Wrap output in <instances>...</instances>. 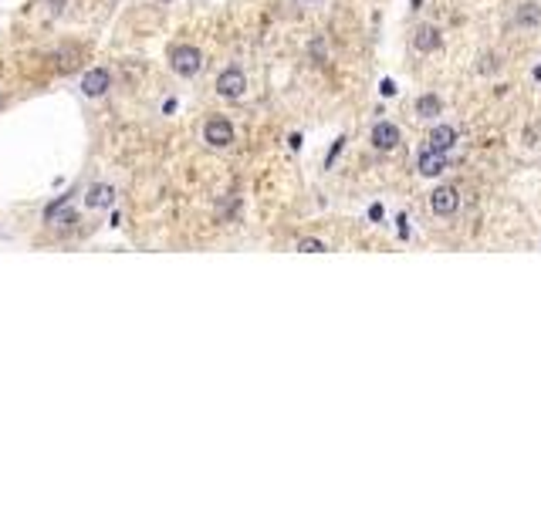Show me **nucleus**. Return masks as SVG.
<instances>
[{"instance_id": "7", "label": "nucleus", "mask_w": 541, "mask_h": 506, "mask_svg": "<svg viewBox=\"0 0 541 506\" xmlns=\"http://www.w3.org/2000/svg\"><path fill=\"white\" fill-rule=\"evenodd\" d=\"M454 146H457V128H454V125H437V128L430 132V149L450 152Z\"/></svg>"}, {"instance_id": "13", "label": "nucleus", "mask_w": 541, "mask_h": 506, "mask_svg": "<svg viewBox=\"0 0 541 506\" xmlns=\"http://www.w3.org/2000/svg\"><path fill=\"white\" fill-rule=\"evenodd\" d=\"M298 250L301 253H325V243L315 240V236H305V240H298Z\"/></svg>"}, {"instance_id": "10", "label": "nucleus", "mask_w": 541, "mask_h": 506, "mask_svg": "<svg viewBox=\"0 0 541 506\" xmlns=\"http://www.w3.org/2000/svg\"><path fill=\"white\" fill-rule=\"evenodd\" d=\"M514 24H518V27H535V24H541V7L538 3H521L518 14H514Z\"/></svg>"}, {"instance_id": "5", "label": "nucleus", "mask_w": 541, "mask_h": 506, "mask_svg": "<svg viewBox=\"0 0 541 506\" xmlns=\"http://www.w3.org/2000/svg\"><path fill=\"white\" fill-rule=\"evenodd\" d=\"M109 88H112V75H109L105 68H91V71L82 78V91L88 95V98H102Z\"/></svg>"}, {"instance_id": "1", "label": "nucleus", "mask_w": 541, "mask_h": 506, "mask_svg": "<svg viewBox=\"0 0 541 506\" xmlns=\"http://www.w3.org/2000/svg\"><path fill=\"white\" fill-rule=\"evenodd\" d=\"M200 68H203V54H200V47L183 44V47H176V51H173V71H176V75L193 78Z\"/></svg>"}, {"instance_id": "8", "label": "nucleus", "mask_w": 541, "mask_h": 506, "mask_svg": "<svg viewBox=\"0 0 541 506\" xmlns=\"http://www.w3.org/2000/svg\"><path fill=\"white\" fill-rule=\"evenodd\" d=\"M447 169V152H437V149H426L419 156V176H440Z\"/></svg>"}, {"instance_id": "14", "label": "nucleus", "mask_w": 541, "mask_h": 506, "mask_svg": "<svg viewBox=\"0 0 541 506\" xmlns=\"http://www.w3.org/2000/svg\"><path fill=\"white\" fill-rule=\"evenodd\" d=\"M382 95H386V98H389V95H396V81H393V78L382 81Z\"/></svg>"}, {"instance_id": "11", "label": "nucleus", "mask_w": 541, "mask_h": 506, "mask_svg": "<svg viewBox=\"0 0 541 506\" xmlns=\"http://www.w3.org/2000/svg\"><path fill=\"white\" fill-rule=\"evenodd\" d=\"M413 44H417L419 51H437V47H440V31L430 27V24H423L417 31V38H413Z\"/></svg>"}, {"instance_id": "16", "label": "nucleus", "mask_w": 541, "mask_h": 506, "mask_svg": "<svg viewBox=\"0 0 541 506\" xmlns=\"http://www.w3.org/2000/svg\"><path fill=\"white\" fill-rule=\"evenodd\" d=\"M419 3H423V0H413V7H419Z\"/></svg>"}, {"instance_id": "2", "label": "nucleus", "mask_w": 541, "mask_h": 506, "mask_svg": "<svg viewBox=\"0 0 541 506\" xmlns=\"http://www.w3.org/2000/svg\"><path fill=\"white\" fill-rule=\"evenodd\" d=\"M244 91H247V78H244L241 68H223V71L217 75V95H223V98H241Z\"/></svg>"}, {"instance_id": "12", "label": "nucleus", "mask_w": 541, "mask_h": 506, "mask_svg": "<svg viewBox=\"0 0 541 506\" xmlns=\"http://www.w3.org/2000/svg\"><path fill=\"white\" fill-rule=\"evenodd\" d=\"M440 112H443V102H440L437 95H419V102H417V115L433 118V115H440Z\"/></svg>"}, {"instance_id": "3", "label": "nucleus", "mask_w": 541, "mask_h": 506, "mask_svg": "<svg viewBox=\"0 0 541 506\" xmlns=\"http://www.w3.org/2000/svg\"><path fill=\"white\" fill-rule=\"evenodd\" d=\"M203 139H207V146H213V149H227L234 142V125L227 118H210L207 125H203Z\"/></svg>"}, {"instance_id": "6", "label": "nucleus", "mask_w": 541, "mask_h": 506, "mask_svg": "<svg viewBox=\"0 0 541 506\" xmlns=\"http://www.w3.org/2000/svg\"><path fill=\"white\" fill-rule=\"evenodd\" d=\"M373 146L375 149H382V152L396 149V146H399V128H396L393 122H379V125L373 128Z\"/></svg>"}, {"instance_id": "4", "label": "nucleus", "mask_w": 541, "mask_h": 506, "mask_svg": "<svg viewBox=\"0 0 541 506\" xmlns=\"http://www.w3.org/2000/svg\"><path fill=\"white\" fill-rule=\"evenodd\" d=\"M430 206H433V213H440V216L457 213V206H460L457 189H454V186H437L433 196H430Z\"/></svg>"}, {"instance_id": "9", "label": "nucleus", "mask_w": 541, "mask_h": 506, "mask_svg": "<svg viewBox=\"0 0 541 506\" xmlns=\"http://www.w3.org/2000/svg\"><path fill=\"white\" fill-rule=\"evenodd\" d=\"M85 203L91 206V209H105V206H112L115 203V189L109 186V183H95L88 196H85Z\"/></svg>"}, {"instance_id": "15", "label": "nucleus", "mask_w": 541, "mask_h": 506, "mask_svg": "<svg viewBox=\"0 0 541 506\" xmlns=\"http://www.w3.org/2000/svg\"><path fill=\"white\" fill-rule=\"evenodd\" d=\"M51 3H54V10H61V7H65V0H51Z\"/></svg>"}]
</instances>
